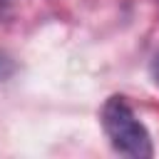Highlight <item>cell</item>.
<instances>
[{"label": "cell", "mask_w": 159, "mask_h": 159, "mask_svg": "<svg viewBox=\"0 0 159 159\" xmlns=\"http://www.w3.org/2000/svg\"><path fill=\"white\" fill-rule=\"evenodd\" d=\"M99 122H102V129H104L109 144L114 147V152L132 157V159H149L154 154L147 127L139 122L132 104L122 94H112L104 99Z\"/></svg>", "instance_id": "1"}, {"label": "cell", "mask_w": 159, "mask_h": 159, "mask_svg": "<svg viewBox=\"0 0 159 159\" xmlns=\"http://www.w3.org/2000/svg\"><path fill=\"white\" fill-rule=\"evenodd\" d=\"M154 75H157V82H159V57H157V62H154Z\"/></svg>", "instance_id": "2"}]
</instances>
